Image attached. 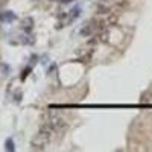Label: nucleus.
<instances>
[{
    "mask_svg": "<svg viewBox=\"0 0 152 152\" xmlns=\"http://www.w3.org/2000/svg\"><path fill=\"white\" fill-rule=\"evenodd\" d=\"M55 135H56L55 131L50 128L49 125L43 123L41 128H40V131L34 135L32 142H31V148H32L34 151H44V149L50 145V142L53 140Z\"/></svg>",
    "mask_w": 152,
    "mask_h": 152,
    "instance_id": "f257e3e1",
    "label": "nucleus"
},
{
    "mask_svg": "<svg viewBox=\"0 0 152 152\" xmlns=\"http://www.w3.org/2000/svg\"><path fill=\"white\" fill-rule=\"evenodd\" d=\"M82 12V9H81V6H75L70 12H69V15H67V21H66V24H70L72 21H75L76 18L79 17V14Z\"/></svg>",
    "mask_w": 152,
    "mask_h": 152,
    "instance_id": "f03ea898",
    "label": "nucleus"
},
{
    "mask_svg": "<svg viewBox=\"0 0 152 152\" xmlns=\"http://www.w3.org/2000/svg\"><path fill=\"white\" fill-rule=\"evenodd\" d=\"M140 100L143 104H146V102H152V85L148 88V90L142 94V97H140Z\"/></svg>",
    "mask_w": 152,
    "mask_h": 152,
    "instance_id": "7ed1b4c3",
    "label": "nucleus"
},
{
    "mask_svg": "<svg viewBox=\"0 0 152 152\" xmlns=\"http://www.w3.org/2000/svg\"><path fill=\"white\" fill-rule=\"evenodd\" d=\"M0 18H2V21H8V23H11V21H14V20H15V14H14V12H11V11H5Z\"/></svg>",
    "mask_w": 152,
    "mask_h": 152,
    "instance_id": "20e7f679",
    "label": "nucleus"
},
{
    "mask_svg": "<svg viewBox=\"0 0 152 152\" xmlns=\"http://www.w3.org/2000/svg\"><path fill=\"white\" fill-rule=\"evenodd\" d=\"M26 32H29V31H32V28H34V20L31 18V17H26L23 20V26H21Z\"/></svg>",
    "mask_w": 152,
    "mask_h": 152,
    "instance_id": "39448f33",
    "label": "nucleus"
},
{
    "mask_svg": "<svg viewBox=\"0 0 152 152\" xmlns=\"http://www.w3.org/2000/svg\"><path fill=\"white\" fill-rule=\"evenodd\" d=\"M5 148H6V151H9V152H14V151H15L14 140H12V138H8V140H6V143H5Z\"/></svg>",
    "mask_w": 152,
    "mask_h": 152,
    "instance_id": "423d86ee",
    "label": "nucleus"
},
{
    "mask_svg": "<svg viewBox=\"0 0 152 152\" xmlns=\"http://www.w3.org/2000/svg\"><path fill=\"white\" fill-rule=\"evenodd\" d=\"M29 72H31V67H28L26 70H24V73H23V76H21V79H24V78H26V76L29 75Z\"/></svg>",
    "mask_w": 152,
    "mask_h": 152,
    "instance_id": "0eeeda50",
    "label": "nucleus"
},
{
    "mask_svg": "<svg viewBox=\"0 0 152 152\" xmlns=\"http://www.w3.org/2000/svg\"><path fill=\"white\" fill-rule=\"evenodd\" d=\"M62 3H70V2H73V0H61Z\"/></svg>",
    "mask_w": 152,
    "mask_h": 152,
    "instance_id": "6e6552de",
    "label": "nucleus"
}]
</instances>
